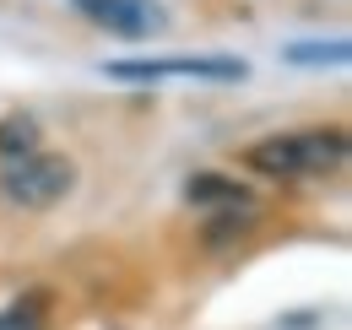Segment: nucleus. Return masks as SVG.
Instances as JSON below:
<instances>
[{"label":"nucleus","instance_id":"f257e3e1","mask_svg":"<svg viewBox=\"0 0 352 330\" xmlns=\"http://www.w3.org/2000/svg\"><path fill=\"white\" fill-rule=\"evenodd\" d=\"M244 163L265 179H320L347 163V130L320 124V130H287L244 146Z\"/></svg>","mask_w":352,"mask_h":330},{"label":"nucleus","instance_id":"f03ea898","mask_svg":"<svg viewBox=\"0 0 352 330\" xmlns=\"http://www.w3.org/2000/svg\"><path fill=\"white\" fill-rule=\"evenodd\" d=\"M76 190V163L60 152H28L0 163V201L16 211H49Z\"/></svg>","mask_w":352,"mask_h":330},{"label":"nucleus","instance_id":"7ed1b4c3","mask_svg":"<svg viewBox=\"0 0 352 330\" xmlns=\"http://www.w3.org/2000/svg\"><path fill=\"white\" fill-rule=\"evenodd\" d=\"M109 82H244L250 65L239 54H146V60H103Z\"/></svg>","mask_w":352,"mask_h":330},{"label":"nucleus","instance_id":"20e7f679","mask_svg":"<svg viewBox=\"0 0 352 330\" xmlns=\"http://www.w3.org/2000/svg\"><path fill=\"white\" fill-rule=\"evenodd\" d=\"M82 16H92L103 33H120V38H152L168 28L163 0H87Z\"/></svg>","mask_w":352,"mask_h":330},{"label":"nucleus","instance_id":"39448f33","mask_svg":"<svg viewBox=\"0 0 352 330\" xmlns=\"http://www.w3.org/2000/svg\"><path fill=\"white\" fill-rule=\"evenodd\" d=\"M184 201H190V206H206V211L255 206V195H250L239 179H228V173H190V179H184Z\"/></svg>","mask_w":352,"mask_h":330},{"label":"nucleus","instance_id":"423d86ee","mask_svg":"<svg viewBox=\"0 0 352 330\" xmlns=\"http://www.w3.org/2000/svg\"><path fill=\"white\" fill-rule=\"evenodd\" d=\"M282 60L287 65H347L352 43L347 38H304V43H287Z\"/></svg>","mask_w":352,"mask_h":330},{"label":"nucleus","instance_id":"0eeeda50","mask_svg":"<svg viewBox=\"0 0 352 330\" xmlns=\"http://www.w3.org/2000/svg\"><path fill=\"white\" fill-rule=\"evenodd\" d=\"M28 152H38V120L33 114H6L0 120V163L28 157Z\"/></svg>","mask_w":352,"mask_h":330},{"label":"nucleus","instance_id":"6e6552de","mask_svg":"<svg viewBox=\"0 0 352 330\" xmlns=\"http://www.w3.org/2000/svg\"><path fill=\"white\" fill-rule=\"evenodd\" d=\"M44 320H49V292H28L0 309V330H44Z\"/></svg>","mask_w":352,"mask_h":330},{"label":"nucleus","instance_id":"1a4fd4ad","mask_svg":"<svg viewBox=\"0 0 352 330\" xmlns=\"http://www.w3.org/2000/svg\"><path fill=\"white\" fill-rule=\"evenodd\" d=\"M71 6H76V11H82V6H87V0H71Z\"/></svg>","mask_w":352,"mask_h":330}]
</instances>
